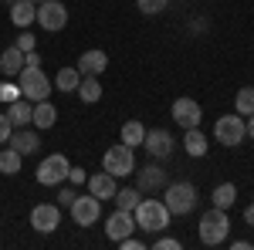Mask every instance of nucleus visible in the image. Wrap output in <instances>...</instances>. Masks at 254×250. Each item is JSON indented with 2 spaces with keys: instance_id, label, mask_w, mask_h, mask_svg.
Listing matches in <instances>:
<instances>
[{
  "instance_id": "1",
  "label": "nucleus",
  "mask_w": 254,
  "mask_h": 250,
  "mask_svg": "<svg viewBox=\"0 0 254 250\" xmlns=\"http://www.w3.org/2000/svg\"><path fill=\"white\" fill-rule=\"evenodd\" d=\"M132 216H136V227L146 233H163L166 227H170V216L173 213L166 210V203L163 200H139V206L132 210Z\"/></svg>"
},
{
  "instance_id": "2",
  "label": "nucleus",
  "mask_w": 254,
  "mask_h": 250,
  "mask_svg": "<svg viewBox=\"0 0 254 250\" xmlns=\"http://www.w3.org/2000/svg\"><path fill=\"white\" fill-rule=\"evenodd\" d=\"M196 233H200V244H203V247H220V244L227 240V233H231L227 210H217V206H210V210L200 216V227H196Z\"/></svg>"
},
{
  "instance_id": "3",
  "label": "nucleus",
  "mask_w": 254,
  "mask_h": 250,
  "mask_svg": "<svg viewBox=\"0 0 254 250\" xmlns=\"http://www.w3.org/2000/svg\"><path fill=\"white\" fill-rule=\"evenodd\" d=\"M196 186L193 183H170L166 193H163V203H166V210L173 213V216H187V213L196 210Z\"/></svg>"
},
{
  "instance_id": "4",
  "label": "nucleus",
  "mask_w": 254,
  "mask_h": 250,
  "mask_svg": "<svg viewBox=\"0 0 254 250\" xmlns=\"http://www.w3.org/2000/svg\"><path fill=\"white\" fill-rule=\"evenodd\" d=\"M102 169H105V173H112L116 179L132 176V173H136V152H132V146H126V142L109 146L105 155H102Z\"/></svg>"
},
{
  "instance_id": "5",
  "label": "nucleus",
  "mask_w": 254,
  "mask_h": 250,
  "mask_svg": "<svg viewBox=\"0 0 254 250\" xmlns=\"http://www.w3.org/2000/svg\"><path fill=\"white\" fill-rule=\"evenodd\" d=\"M244 135H248V122H244V115H237V112L220 115L214 122V139L220 142V146H227V149L241 146V142H244Z\"/></svg>"
},
{
  "instance_id": "6",
  "label": "nucleus",
  "mask_w": 254,
  "mask_h": 250,
  "mask_svg": "<svg viewBox=\"0 0 254 250\" xmlns=\"http://www.w3.org/2000/svg\"><path fill=\"white\" fill-rule=\"evenodd\" d=\"M17 78H20V95L27 98V101H44V98H51V78L44 75L41 68H24Z\"/></svg>"
},
{
  "instance_id": "7",
  "label": "nucleus",
  "mask_w": 254,
  "mask_h": 250,
  "mask_svg": "<svg viewBox=\"0 0 254 250\" xmlns=\"http://www.w3.org/2000/svg\"><path fill=\"white\" fill-rule=\"evenodd\" d=\"M68 169H71V162H68V155H48V159H41L38 166V183L41 186H61L64 179H68Z\"/></svg>"
},
{
  "instance_id": "8",
  "label": "nucleus",
  "mask_w": 254,
  "mask_h": 250,
  "mask_svg": "<svg viewBox=\"0 0 254 250\" xmlns=\"http://www.w3.org/2000/svg\"><path fill=\"white\" fill-rule=\"evenodd\" d=\"M38 24L44 31H61L68 24V7L61 0H41L38 3Z\"/></svg>"
},
{
  "instance_id": "9",
  "label": "nucleus",
  "mask_w": 254,
  "mask_h": 250,
  "mask_svg": "<svg viewBox=\"0 0 254 250\" xmlns=\"http://www.w3.org/2000/svg\"><path fill=\"white\" fill-rule=\"evenodd\" d=\"M68 210H71V220L78 227H92V223H98V216H102V200H95L92 193L88 196H75V203Z\"/></svg>"
},
{
  "instance_id": "10",
  "label": "nucleus",
  "mask_w": 254,
  "mask_h": 250,
  "mask_svg": "<svg viewBox=\"0 0 254 250\" xmlns=\"http://www.w3.org/2000/svg\"><path fill=\"white\" fill-rule=\"evenodd\" d=\"M31 227L38 233H55L61 227V206L58 203H38L31 210Z\"/></svg>"
},
{
  "instance_id": "11",
  "label": "nucleus",
  "mask_w": 254,
  "mask_h": 250,
  "mask_svg": "<svg viewBox=\"0 0 254 250\" xmlns=\"http://www.w3.org/2000/svg\"><path fill=\"white\" fill-rule=\"evenodd\" d=\"M173 122H176V125H183V129H196V125L203 122V108H200V101H193V98H176V101H173Z\"/></svg>"
},
{
  "instance_id": "12",
  "label": "nucleus",
  "mask_w": 254,
  "mask_h": 250,
  "mask_svg": "<svg viewBox=\"0 0 254 250\" xmlns=\"http://www.w3.org/2000/svg\"><path fill=\"white\" fill-rule=\"evenodd\" d=\"M105 233H109V240H122V237H129V233H136V216L129 210H119L116 213H109V220H105Z\"/></svg>"
},
{
  "instance_id": "13",
  "label": "nucleus",
  "mask_w": 254,
  "mask_h": 250,
  "mask_svg": "<svg viewBox=\"0 0 254 250\" xmlns=\"http://www.w3.org/2000/svg\"><path fill=\"white\" fill-rule=\"evenodd\" d=\"M142 146H146V152L153 155V159H166V155L173 152V135L166 132V129H146V139H142Z\"/></svg>"
},
{
  "instance_id": "14",
  "label": "nucleus",
  "mask_w": 254,
  "mask_h": 250,
  "mask_svg": "<svg viewBox=\"0 0 254 250\" xmlns=\"http://www.w3.org/2000/svg\"><path fill=\"white\" fill-rule=\"evenodd\" d=\"M85 186H88V193L95 196V200H112L116 196V190H119V183H116V176L112 173H95V176H88L85 179Z\"/></svg>"
},
{
  "instance_id": "15",
  "label": "nucleus",
  "mask_w": 254,
  "mask_h": 250,
  "mask_svg": "<svg viewBox=\"0 0 254 250\" xmlns=\"http://www.w3.org/2000/svg\"><path fill=\"white\" fill-rule=\"evenodd\" d=\"M75 68H78L81 75L98 78L102 71H105V68H109V54H105L102 48H92V51H85V54L78 58V64H75Z\"/></svg>"
},
{
  "instance_id": "16",
  "label": "nucleus",
  "mask_w": 254,
  "mask_h": 250,
  "mask_svg": "<svg viewBox=\"0 0 254 250\" xmlns=\"http://www.w3.org/2000/svg\"><path fill=\"white\" fill-rule=\"evenodd\" d=\"M166 186V173L159 169V166H142L136 173V190L139 193H156Z\"/></svg>"
},
{
  "instance_id": "17",
  "label": "nucleus",
  "mask_w": 254,
  "mask_h": 250,
  "mask_svg": "<svg viewBox=\"0 0 254 250\" xmlns=\"http://www.w3.org/2000/svg\"><path fill=\"white\" fill-rule=\"evenodd\" d=\"M7 146H14L20 155H34L41 149V135L31 132V129L24 125V129H14V135H10V142H7Z\"/></svg>"
},
{
  "instance_id": "18",
  "label": "nucleus",
  "mask_w": 254,
  "mask_h": 250,
  "mask_svg": "<svg viewBox=\"0 0 254 250\" xmlns=\"http://www.w3.org/2000/svg\"><path fill=\"white\" fill-rule=\"evenodd\" d=\"M0 71L7 78H17L24 71V51H20L17 44H10V48L0 51Z\"/></svg>"
},
{
  "instance_id": "19",
  "label": "nucleus",
  "mask_w": 254,
  "mask_h": 250,
  "mask_svg": "<svg viewBox=\"0 0 254 250\" xmlns=\"http://www.w3.org/2000/svg\"><path fill=\"white\" fill-rule=\"evenodd\" d=\"M7 118L14 122V129H24L31 118H34V101H27V98L20 95V98H14L10 105H7Z\"/></svg>"
},
{
  "instance_id": "20",
  "label": "nucleus",
  "mask_w": 254,
  "mask_h": 250,
  "mask_svg": "<svg viewBox=\"0 0 254 250\" xmlns=\"http://www.w3.org/2000/svg\"><path fill=\"white\" fill-rule=\"evenodd\" d=\"M10 20H14V27H31L34 20H38V3H31V0H17L14 7H10Z\"/></svg>"
},
{
  "instance_id": "21",
  "label": "nucleus",
  "mask_w": 254,
  "mask_h": 250,
  "mask_svg": "<svg viewBox=\"0 0 254 250\" xmlns=\"http://www.w3.org/2000/svg\"><path fill=\"white\" fill-rule=\"evenodd\" d=\"M183 149L193 155V159H203V155H207L210 146H207V135L200 132V125H196V129H187V135H183Z\"/></svg>"
},
{
  "instance_id": "22",
  "label": "nucleus",
  "mask_w": 254,
  "mask_h": 250,
  "mask_svg": "<svg viewBox=\"0 0 254 250\" xmlns=\"http://www.w3.org/2000/svg\"><path fill=\"white\" fill-rule=\"evenodd\" d=\"M38 129H51L55 122H58V108L44 98V101H34V118H31Z\"/></svg>"
},
{
  "instance_id": "23",
  "label": "nucleus",
  "mask_w": 254,
  "mask_h": 250,
  "mask_svg": "<svg viewBox=\"0 0 254 250\" xmlns=\"http://www.w3.org/2000/svg\"><path fill=\"white\" fill-rule=\"evenodd\" d=\"M142 139H146V125H142L139 118H129V122H122L119 142H126V146H142Z\"/></svg>"
},
{
  "instance_id": "24",
  "label": "nucleus",
  "mask_w": 254,
  "mask_h": 250,
  "mask_svg": "<svg viewBox=\"0 0 254 250\" xmlns=\"http://www.w3.org/2000/svg\"><path fill=\"white\" fill-rule=\"evenodd\" d=\"M20 162H24V155H20L14 146L0 149V173H3V176H17L20 173Z\"/></svg>"
},
{
  "instance_id": "25",
  "label": "nucleus",
  "mask_w": 254,
  "mask_h": 250,
  "mask_svg": "<svg viewBox=\"0 0 254 250\" xmlns=\"http://www.w3.org/2000/svg\"><path fill=\"white\" fill-rule=\"evenodd\" d=\"M214 206L217 210H231L234 206V200H237V186L234 183H220V186H214Z\"/></svg>"
},
{
  "instance_id": "26",
  "label": "nucleus",
  "mask_w": 254,
  "mask_h": 250,
  "mask_svg": "<svg viewBox=\"0 0 254 250\" xmlns=\"http://www.w3.org/2000/svg\"><path fill=\"white\" fill-rule=\"evenodd\" d=\"M78 85H81L78 68H61L58 75H55V88H58V92H78Z\"/></svg>"
},
{
  "instance_id": "27",
  "label": "nucleus",
  "mask_w": 254,
  "mask_h": 250,
  "mask_svg": "<svg viewBox=\"0 0 254 250\" xmlns=\"http://www.w3.org/2000/svg\"><path fill=\"white\" fill-rule=\"evenodd\" d=\"M75 95H81L85 105H95L98 98H102V85H98V78L81 75V85H78V92H75Z\"/></svg>"
},
{
  "instance_id": "28",
  "label": "nucleus",
  "mask_w": 254,
  "mask_h": 250,
  "mask_svg": "<svg viewBox=\"0 0 254 250\" xmlns=\"http://www.w3.org/2000/svg\"><path fill=\"white\" fill-rule=\"evenodd\" d=\"M112 200H116V206H119V210H129V213H132V210L139 206V200H142V193L132 190V186H119Z\"/></svg>"
},
{
  "instance_id": "29",
  "label": "nucleus",
  "mask_w": 254,
  "mask_h": 250,
  "mask_svg": "<svg viewBox=\"0 0 254 250\" xmlns=\"http://www.w3.org/2000/svg\"><path fill=\"white\" fill-rule=\"evenodd\" d=\"M234 112H237V115H244V118L254 112V88H251V85H244V88L234 95Z\"/></svg>"
},
{
  "instance_id": "30",
  "label": "nucleus",
  "mask_w": 254,
  "mask_h": 250,
  "mask_svg": "<svg viewBox=\"0 0 254 250\" xmlns=\"http://www.w3.org/2000/svg\"><path fill=\"white\" fill-rule=\"evenodd\" d=\"M139 10L146 14V17H153V14H163L166 7H170V0H136Z\"/></svg>"
},
{
  "instance_id": "31",
  "label": "nucleus",
  "mask_w": 254,
  "mask_h": 250,
  "mask_svg": "<svg viewBox=\"0 0 254 250\" xmlns=\"http://www.w3.org/2000/svg\"><path fill=\"white\" fill-rule=\"evenodd\" d=\"M14 98H20V85H14V81H0V101L10 105Z\"/></svg>"
},
{
  "instance_id": "32",
  "label": "nucleus",
  "mask_w": 254,
  "mask_h": 250,
  "mask_svg": "<svg viewBox=\"0 0 254 250\" xmlns=\"http://www.w3.org/2000/svg\"><path fill=\"white\" fill-rule=\"evenodd\" d=\"M10 135H14V122L7 118V112H0V146H7Z\"/></svg>"
},
{
  "instance_id": "33",
  "label": "nucleus",
  "mask_w": 254,
  "mask_h": 250,
  "mask_svg": "<svg viewBox=\"0 0 254 250\" xmlns=\"http://www.w3.org/2000/svg\"><path fill=\"white\" fill-rule=\"evenodd\" d=\"M153 247H156V250H180L183 244H180L176 237H166V233H159V237H156V244H153Z\"/></svg>"
},
{
  "instance_id": "34",
  "label": "nucleus",
  "mask_w": 254,
  "mask_h": 250,
  "mask_svg": "<svg viewBox=\"0 0 254 250\" xmlns=\"http://www.w3.org/2000/svg\"><path fill=\"white\" fill-rule=\"evenodd\" d=\"M14 44H17L20 51H24V54H27V51H34V34H31V31H27V27H24V31H20V38L14 41Z\"/></svg>"
},
{
  "instance_id": "35",
  "label": "nucleus",
  "mask_w": 254,
  "mask_h": 250,
  "mask_svg": "<svg viewBox=\"0 0 254 250\" xmlns=\"http://www.w3.org/2000/svg\"><path fill=\"white\" fill-rule=\"evenodd\" d=\"M85 179H88V176H85L81 166H71V169H68V183H71V186H81Z\"/></svg>"
},
{
  "instance_id": "36",
  "label": "nucleus",
  "mask_w": 254,
  "mask_h": 250,
  "mask_svg": "<svg viewBox=\"0 0 254 250\" xmlns=\"http://www.w3.org/2000/svg\"><path fill=\"white\" fill-rule=\"evenodd\" d=\"M75 196H78V193L71 190V186H64V190L58 193V206H71V203H75Z\"/></svg>"
},
{
  "instance_id": "37",
  "label": "nucleus",
  "mask_w": 254,
  "mask_h": 250,
  "mask_svg": "<svg viewBox=\"0 0 254 250\" xmlns=\"http://www.w3.org/2000/svg\"><path fill=\"white\" fill-rule=\"evenodd\" d=\"M119 247H122V250H142L146 244H142V240H136V237L129 233V237H122V240H119Z\"/></svg>"
},
{
  "instance_id": "38",
  "label": "nucleus",
  "mask_w": 254,
  "mask_h": 250,
  "mask_svg": "<svg viewBox=\"0 0 254 250\" xmlns=\"http://www.w3.org/2000/svg\"><path fill=\"white\" fill-rule=\"evenodd\" d=\"M24 68H41V54L38 51H27V54H24Z\"/></svg>"
},
{
  "instance_id": "39",
  "label": "nucleus",
  "mask_w": 254,
  "mask_h": 250,
  "mask_svg": "<svg viewBox=\"0 0 254 250\" xmlns=\"http://www.w3.org/2000/svg\"><path fill=\"white\" fill-rule=\"evenodd\" d=\"M244 220H248V227H254V203L248 206V210H244Z\"/></svg>"
},
{
  "instance_id": "40",
  "label": "nucleus",
  "mask_w": 254,
  "mask_h": 250,
  "mask_svg": "<svg viewBox=\"0 0 254 250\" xmlns=\"http://www.w3.org/2000/svg\"><path fill=\"white\" fill-rule=\"evenodd\" d=\"M248 139H254V112L248 115Z\"/></svg>"
},
{
  "instance_id": "41",
  "label": "nucleus",
  "mask_w": 254,
  "mask_h": 250,
  "mask_svg": "<svg viewBox=\"0 0 254 250\" xmlns=\"http://www.w3.org/2000/svg\"><path fill=\"white\" fill-rule=\"evenodd\" d=\"M3 3H10V7H14V3H17V0H3Z\"/></svg>"
},
{
  "instance_id": "42",
  "label": "nucleus",
  "mask_w": 254,
  "mask_h": 250,
  "mask_svg": "<svg viewBox=\"0 0 254 250\" xmlns=\"http://www.w3.org/2000/svg\"><path fill=\"white\" fill-rule=\"evenodd\" d=\"M31 3H41V0H31Z\"/></svg>"
}]
</instances>
